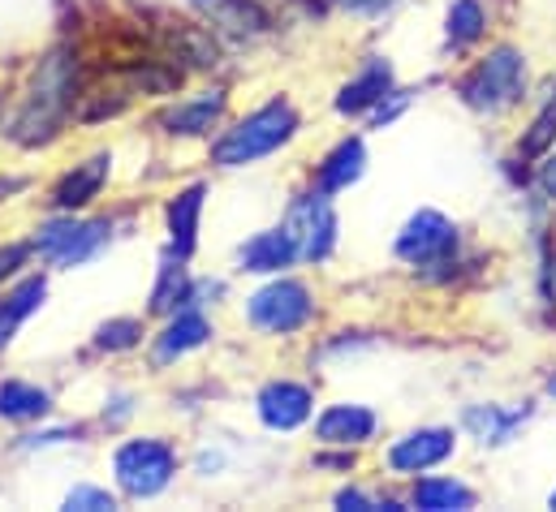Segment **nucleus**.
Wrapping results in <instances>:
<instances>
[{"mask_svg":"<svg viewBox=\"0 0 556 512\" xmlns=\"http://www.w3.org/2000/svg\"><path fill=\"white\" fill-rule=\"evenodd\" d=\"M74 91H78V56H74L70 48L48 52V56L35 65V78H30V87H26L22 113H17V121H13V138H17L22 146L52 142L61 121H65V113L74 108Z\"/></svg>","mask_w":556,"mask_h":512,"instance_id":"obj_1","label":"nucleus"},{"mask_svg":"<svg viewBox=\"0 0 556 512\" xmlns=\"http://www.w3.org/2000/svg\"><path fill=\"white\" fill-rule=\"evenodd\" d=\"M298 133V113L289 100H268L264 108H255L251 117H242L233 129H225L212 146V164L220 168H247L264 155L280 151L289 138Z\"/></svg>","mask_w":556,"mask_h":512,"instance_id":"obj_2","label":"nucleus"},{"mask_svg":"<svg viewBox=\"0 0 556 512\" xmlns=\"http://www.w3.org/2000/svg\"><path fill=\"white\" fill-rule=\"evenodd\" d=\"M522 91H527V61H522V52H514V48L488 52V56L466 74V82H462V100H466L470 108H479V113H501V108L518 104Z\"/></svg>","mask_w":556,"mask_h":512,"instance_id":"obj_3","label":"nucleus"},{"mask_svg":"<svg viewBox=\"0 0 556 512\" xmlns=\"http://www.w3.org/2000/svg\"><path fill=\"white\" fill-rule=\"evenodd\" d=\"M113 474H117V487L130 496V500H151L160 496L173 474H177V452L164 444V439H130L117 448L113 457Z\"/></svg>","mask_w":556,"mask_h":512,"instance_id":"obj_4","label":"nucleus"},{"mask_svg":"<svg viewBox=\"0 0 556 512\" xmlns=\"http://www.w3.org/2000/svg\"><path fill=\"white\" fill-rule=\"evenodd\" d=\"M109 220H78L74 212H65L61 220L39 225L35 255L52 267H83L109 246Z\"/></svg>","mask_w":556,"mask_h":512,"instance_id":"obj_5","label":"nucleus"},{"mask_svg":"<svg viewBox=\"0 0 556 512\" xmlns=\"http://www.w3.org/2000/svg\"><path fill=\"white\" fill-rule=\"evenodd\" d=\"M247 319H251L260 332H268V336L302 332V328L315 319L311 289L298 284V280H273V284H264V289L247 302Z\"/></svg>","mask_w":556,"mask_h":512,"instance_id":"obj_6","label":"nucleus"},{"mask_svg":"<svg viewBox=\"0 0 556 512\" xmlns=\"http://www.w3.org/2000/svg\"><path fill=\"white\" fill-rule=\"evenodd\" d=\"M285 233L293 238V251L306 263H319V258L332 255V246H337V212H332L328 194H302L285 216Z\"/></svg>","mask_w":556,"mask_h":512,"instance_id":"obj_7","label":"nucleus"},{"mask_svg":"<svg viewBox=\"0 0 556 512\" xmlns=\"http://www.w3.org/2000/svg\"><path fill=\"white\" fill-rule=\"evenodd\" d=\"M457 255V229L440 212H418L397 238V258L410 267H448Z\"/></svg>","mask_w":556,"mask_h":512,"instance_id":"obj_8","label":"nucleus"},{"mask_svg":"<svg viewBox=\"0 0 556 512\" xmlns=\"http://www.w3.org/2000/svg\"><path fill=\"white\" fill-rule=\"evenodd\" d=\"M109 172H113V151H96L91 159L74 164V168L56 181L52 207H56V212H83V207H91V203L100 199V190L109 185Z\"/></svg>","mask_w":556,"mask_h":512,"instance_id":"obj_9","label":"nucleus"},{"mask_svg":"<svg viewBox=\"0 0 556 512\" xmlns=\"http://www.w3.org/2000/svg\"><path fill=\"white\" fill-rule=\"evenodd\" d=\"M255 409H260V418H264V426H268V431H298V426L311 418L315 396H311V387L306 384L273 380V384L260 387Z\"/></svg>","mask_w":556,"mask_h":512,"instance_id":"obj_10","label":"nucleus"},{"mask_svg":"<svg viewBox=\"0 0 556 512\" xmlns=\"http://www.w3.org/2000/svg\"><path fill=\"white\" fill-rule=\"evenodd\" d=\"M225 104H229V95L220 87L216 91H199V95L177 100L173 108H164L155 117V126L164 129V133H173V138H199V133H207L225 117Z\"/></svg>","mask_w":556,"mask_h":512,"instance_id":"obj_11","label":"nucleus"},{"mask_svg":"<svg viewBox=\"0 0 556 512\" xmlns=\"http://www.w3.org/2000/svg\"><path fill=\"white\" fill-rule=\"evenodd\" d=\"M448 457H453V431L427 426V431H410L406 439H397L389 448V470L393 474H422Z\"/></svg>","mask_w":556,"mask_h":512,"instance_id":"obj_12","label":"nucleus"},{"mask_svg":"<svg viewBox=\"0 0 556 512\" xmlns=\"http://www.w3.org/2000/svg\"><path fill=\"white\" fill-rule=\"evenodd\" d=\"M389 95H393V65L380 61V56H371V61L341 87V95H337V113H345V117H363V113L380 108Z\"/></svg>","mask_w":556,"mask_h":512,"instance_id":"obj_13","label":"nucleus"},{"mask_svg":"<svg viewBox=\"0 0 556 512\" xmlns=\"http://www.w3.org/2000/svg\"><path fill=\"white\" fill-rule=\"evenodd\" d=\"M207 336H212V323H207L199 310L181 306V310L168 319V328L155 336L151 362H155V367H168V362H177V358H186V354L203 349V345H207Z\"/></svg>","mask_w":556,"mask_h":512,"instance_id":"obj_14","label":"nucleus"},{"mask_svg":"<svg viewBox=\"0 0 556 512\" xmlns=\"http://www.w3.org/2000/svg\"><path fill=\"white\" fill-rule=\"evenodd\" d=\"M376 426L380 422H376V413L367 405H332V409L319 413L315 435L328 448H350V444H367L376 435Z\"/></svg>","mask_w":556,"mask_h":512,"instance_id":"obj_15","label":"nucleus"},{"mask_svg":"<svg viewBox=\"0 0 556 512\" xmlns=\"http://www.w3.org/2000/svg\"><path fill=\"white\" fill-rule=\"evenodd\" d=\"M203 203H207V185H186L168 199V242L181 258L194 255L199 246V220H203Z\"/></svg>","mask_w":556,"mask_h":512,"instance_id":"obj_16","label":"nucleus"},{"mask_svg":"<svg viewBox=\"0 0 556 512\" xmlns=\"http://www.w3.org/2000/svg\"><path fill=\"white\" fill-rule=\"evenodd\" d=\"M194 4L212 17L216 30L233 35V39H255V35H264L273 26V17H268V9L260 0H194Z\"/></svg>","mask_w":556,"mask_h":512,"instance_id":"obj_17","label":"nucleus"},{"mask_svg":"<svg viewBox=\"0 0 556 512\" xmlns=\"http://www.w3.org/2000/svg\"><path fill=\"white\" fill-rule=\"evenodd\" d=\"M363 168H367V146H363V138H345V142H337V146L324 155V164H319V172H315V185H319V194H341V190H350V185L363 177Z\"/></svg>","mask_w":556,"mask_h":512,"instance_id":"obj_18","label":"nucleus"},{"mask_svg":"<svg viewBox=\"0 0 556 512\" xmlns=\"http://www.w3.org/2000/svg\"><path fill=\"white\" fill-rule=\"evenodd\" d=\"M242 267L247 271H260V276H273V271H285L289 263H298V251H293V238L285 229H268V233H255L247 246H242Z\"/></svg>","mask_w":556,"mask_h":512,"instance_id":"obj_19","label":"nucleus"},{"mask_svg":"<svg viewBox=\"0 0 556 512\" xmlns=\"http://www.w3.org/2000/svg\"><path fill=\"white\" fill-rule=\"evenodd\" d=\"M186 302H190L186 258L177 255V251H168V255L160 258V280H155V289H151V310H155V315H173V310L186 306Z\"/></svg>","mask_w":556,"mask_h":512,"instance_id":"obj_20","label":"nucleus"},{"mask_svg":"<svg viewBox=\"0 0 556 512\" xmlns=\"http://www.w3.org/2000/svg\"><path fill=\"white\" fill-rule=\"evenodd\" d=\"M527 422V409H496V405H475L466 409V426L475 431V439L483 444H505L514 439V431Z\"/></svg>","mask_w":556,"mask_h":512,"instance_id":"obj_21","label":"nucleus"},{"mask_svg":"<svg viewBox=\"0 0 556 512\" xmlns=\"http://www.w3.org/2000/svg\"><path fill=\"white\" fill-rule=\"evenodd\" d=\"M52 409V396L43 387L22 384V380H4L0 384V418L9 422H35Z\"/></svg>","mask_w":556,"mask_h":512,"instance_id":"obj_22","label":"nucleus"},{"mask_svg":"<svg viewBox=\"0 0 556 512\" xmlns=\"http://www.w3.org/2000/svg\"><path fill=\"white\" fill-rule=\"evenodd\" d=\"M415 509L422 512H462L475 509V491L457 478H422L415 487Z\"/></svg>","mask_w":556,"mask_h":512,"instance_id":"obj_23","label":"nucleus"},{"mask_svg":"<svg viewBox=\"0 0 556 512\" xmlns=\"http://www.w3.org/2000/svg\"><path fill=\"white\" fill-rule=\"evenodd\" d=\"M483 26H488V13L479 0H453V9H448V43L453 48L475 43L483 35Z\"/></svg>","mask_w":556,"mask_h":512,"instance_id":"obj_24","label":"nucleus"},{"mask_svg":"<svg viewBox=\"0 0 556 512\" xmlns=\"http://www.w3.org/2000/svg\"><path fill=\"white\" fill-rule=\"evenodd\" d=\"M142 341V323L139 319H113L96 332V349L100 354H126Z\"/></svg>","mask_w":556,"mask_h":512,"instance_id":"obj_25","label":"nucleus"},{"mask_svg":"<svg viewBox=\"0 0 556 512\" xmlns=\"http://www.w3.org/2000/svg\"><path fill=\"white\" fill-rule=\"evenodd\" d=\"M553 142H556V100L540 113V117H535L531 133L522 138V155H527V159H535V155H544Z\"/></svg>","mask_w":556,"mask_h":512,"instance_id":"obj_26","label":"nucleus"},{"mask_svg":"<svg viewBox=\"0 0 556 512\" xmlns=\"http://www.w3.org/2000/svg\"><path fill=\"white\" fill-rule=\"evenodd\" d=\"M65 509L74 512H109L117 509V500L109 496V491H100V487H74L70 496H65Z\"/></svg>","mask_w":556,"mask_h":512,"instance_id":"obj_27","label":"nucleus"},{"mask_svg":"<svg viewBox=\"0 0 556 512\" xmlns=\"http://www.w3.org/2000/svg\"><path fill=\"white\" fill-rule=\"evenodd\" d=\"M30 255H35V242H9V246H0V284H4L9 276H17Z\"/></svg>","mask_w":556,"mask_h":512,"instance_id":"obj_28","label":"nucleus"},{"mask_svg":"<svg viewBox=\"0 0 556 512\" xmlns=\"http://www.w3.org/2000/svg\"><path fill=\"white\" fill-rule=\"evenodd\" d=\"M22 323H26V319L17 315V306H13V302H9V293H4V297H0V349L13 341V332H17Z\"/></svg>","mask_w":556,"mask_h":512,"instance_id":"obj_29","label":"nucleus"},{"mask_svg":"<svg viewBox=\"0 0 556 512\" xmlns=\"http://www.w3.org/2000/svg\"><path fill=\"white\" fill-rule=\"evenodd\" d=\"M337 509H354V512H371V509H380V504H376V500H371V496H363V491H341V496H337Z\"/></svg>","mask_w":556,"mask_h":512,"instance_id":"obj_30","label":"nucleus"},{"mask_svg":"<svg viewBox=\"0 0 556 512\" xmlns=\"http://www.w3.org/2000/svg\"><path fill=\"white\" fill-rule=\"evenodd\" d=\"M70 435H78V431H70V426H61V431H43V435H30V439H26V448H48V444H65Z\"/></svg>","mask_w":556,"mask_h":512,"instance_id":"obj_31","label":"nucleus"},{"mask_svg":"<svg viewBox=\"0 0 556 512\" xmlns=\"http://www.w3.org/2000/svg\"><path fill=\"white\" fill-rule=\"evenodd\" d=\"M397 0H341V9H350V13H384Z\"/></svg>","mask_w":556,"mask_h":512,"instance_id":"obj_32","label":"nucleus"},{"mask_svg":"<svg viewBox=\"0 0 556 512\" xmlns=\"http://www.w3.org/2000/svg\"><path fill=\"white\" fill-rule=\"evenodd\" d=\"M540 190H544L548 199H556V155H548V159L540 164Z\"/></svg>","mask_w":556,"mask_h":512,"instance_id":"obj_33","label":"nucleus"},{"mask_svg":"<svg viewBox=\"0 0 556 512\" xmlns=\"http://www.w3.org/2000/svg\"><path fill=\"white\" fill-rule=\"evenodd\" d=\"M548 392H553V396H556V375H553V380H548Z\"/></svg>","mask_w":556,"mask_h":512,"instance_id":"obj_34","label":"nucleus"},{"mask_svg":"<svg viewBox=\"0 0 556 512\" xmlns=\"http://www.w3.org/2000/svg\"><path fill=\"white\" fill-rule=\"evenodd\" d=\"M553 509H556V491H553Z\"/></svg>","mask_w":556,"mask_h":512,"instance_id":"obj_35","label":"nucleus"}]
</instances>
